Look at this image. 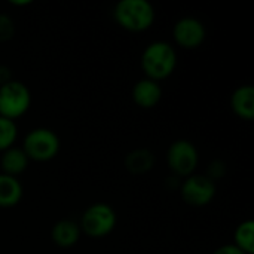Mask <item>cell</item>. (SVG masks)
Returning a JSON list of instances; mask_svg holds the SVG:
<instances>
[{"mask_svg": "<svg viewBox=\"0 0 254 254\" xmlns=\"http://www.w3.org/2000/svg\"><path fill=\"white\" fill-rule=\"evenodd\" d=\"M144 77L161 82L170 77L177 67V52L174 46L165 40L149 43L140 58Z\"/></svg>", "mask_w": 254, "mask_h": 254, "instance_id": "1", "label": "cell"}, {"mask_svg": "<svg viewBox=\"0 0 254 254\" xmlns=\"http://www.w3.org/2000/svg\"><path fill=\"white\" fill-rule=\"evenodd\" d=\"M113 18L121 28L143 33L153 25L156 12L147 0H121L115 4Z\"/></svg>", "mask_w": 254, "mask_h": 254, "instance_id": "2", "label": "cell"}, {"mask_svg": "<svg viewBox=\"0 0 254 254\" xmlns=\"http://www.w3.org/2000/svg\"><path fill=\"white\" fill-rule=\"evenodd\" d=\"M21 149L30 161L48 162L57 158L61 149V141L54 129L39 127L27 132L22 140Z\"/></svg>", "mask_w": 254, "mask_h": 254, "instance_id": "3", "label": "cell"}, {"mask_svg": "<svg viewBox=\"0 0 254 254\" xmlns=\"http://www.w3.org/2000/svg\"><path fill=\"white\" fill-rule=\"evenodd\" d=\"M116 223V211L106 202H95L82 213L79 226L82 234L86 237L92 240H101L115 231Z\"/></svg>", "mask_w": 254, "mask_h": 254, "instance_id": "4", "label": "cell"}, {"mask_svg": "<svg viewBox=\"0 0 254 254\" xmlns=\"http://www.w3.org/2000/svg\"><path fill=\"white\" fill-rule=\"evenodd\" d=\"M165 161L174 177L186 179L195 174L199 164V152L190 140L179 138L170 144Z\"/></svg>", "mask_w": 254, "mask_h": 254, "instance_id": "5", "label": "cell"}, {"mask_svg": "<svg viewBox=\"0 0 254 254\" xmlns=\"http://www.w3.org/2000/svg\"><path fill=\"white\" fill-rule=\"evenodd\" d=\"M31 106V92L21 80H12L0 86V116L18 121L22 118Z\"/></svg>", "mask_w": 254, "mask_h": 254, "instance_id": "6", "label": "cell"}, {"mask_svg": "<svg viewBox=\"0 0 254 254\" xmlns=\"http://www.w3.org/2000/svg\"><path fill=\"white\" fill-rule=\"evenodd\" d=\"M217 188L205 174H192L180 185V196L190 207H205L216 198Z\"/></svg>", "mask_w": 254, "mask_h": 254, "instance_id": "7", "label": "cell"}, {"mask_svg": "<svg viewBox=\"0 0 254 254\" xmlns=\"http://www.w3.org/2000/svg\"><path fill=\"white\" fill-rule=\"evenodd\" d=\"M174 42L183 49H196L199 48L207 37L205 25L201 19L195 16H183L173 27Z\"/></svg>", "mask_w": 254, "mask_h": 254, "instance_id": "8", "label": "cell"}, {"mask_svg": "<svg viewBox=\"0 0 254 254\" xmlns=\"http://www.w3.org/2000/svg\"><path fill=\"white\" fill-rule=\"evenodd\" d=\"M132 101L141 109H153L162 100V88L159 82L143 77L134 86L131 92Z\"/></svg>", "mask_w": 254, "mask_h": 254, "instance_id": "9", "label": "cell"}, {"mask_svg": "<svg viewBox=\"0 0 254 254\" xmlns=\"http://www.w3.org/2000/svg\"><path fill=\"white\" fill-rule=\"evenodd\" d=\"M82 231L77 222L71 219L58 220L51 229V240L60 249H70L79 243Z\"/></svg>", "mask_w": 254, "mask_h": 254, "instance_id": "10", "label": "cell"}, {"mask_svg": "<svg viewBox=\"0 0 254 254\" xmlns=\"http://www.w3.org/2000/svg\"><path fill=\"white\" fill-rule=\"evenodd\" d=\"M232 112L243 121L254 119V88L252 85L238 86L231 95Z\"/></svg>", "mask_w": 254, "mask_h": 254, "instance_id": "11", "label": "cell"}, {"mask_svg": "<svg viewBox=\"0 0 254 254\" xmlns=\"http://www.w3.org/2000/svg\"><path fill=\"white\" fill-rule=\"evenodd\" d=\"M28 164H30V159L27 158V155L24 153L21 147L12 146L10 149L0 153V173L1 174L18 179V176H21L28 168Z\"/></svg>", "mask_w": 254, "mask_h": 254, "instance_id": "12", "label": "cell"}, {"mask_svg": "<svg viewBox=\"0 0 254 254\" xmlns=\"http://www.w3.org/2000/svg\"><path fill=\"white\" fill-rule=\"evenodd\" d=\"M24 195V188L16 177L0 173V208L16 207Z\"/></svg>", "mask_w": 254, "mask_h": 254, "instance_id": "13", "label": "cell"}, {"mask_svg": "<svg viewBox=\"0 0 254 254\" xmlns=\"http://www.w3.org/2000/svg\"><path fill=\"white\" fill-rule=\"evenodd\" d=\"M155 162V155L149 149H134L124 159V165L131 174H146L153 170Z\"/></svg>", "mask_w": 254, "mask_h": 254, "instance_id": "14", "label": "cell"}, {"mask_svg": "<svg viewBox=\"0 0 254 254\" xmlns=\"http://www.w3.org/2000/svg\"><path fill=\"white\" fill-rule=\"evenodd\" d=\"M234 246L246 254H254V222H241L234 232Z\"/></svg>", "mask_w": 254, "mask_h": 254, "instance_id": "15", "label": "cell"}, {"mask_svg": "<svg viewBox=\"0 0 254 254\" xmlns=\"http://www.w3.org/2000/svg\"><path fill=\"white\" fill-rule=\"evenodd\" d=\"M16 138H18L16 122L0 116V153L15 146Z\"/></svg>", "mask_w": 254, "mask_h": 254, "instance_id": "16", "label": "cell"}, {"mask_svg": "<svg viewBox=\"0 0 254 254\" xmlns=\"http://www.w3.org/2000/svg\"><path fill=\"white\" fill-rule=\"evenodd\" d=\"M15 33H16L15 21L6 13H0V42L12 40Z\"/></svg>", "mask_w": 254, "mask_h": 254, "instance_id": "17", "label": "cell"}, {"mask_svg": "<svg viewBox=\"0 0 254 254\" xmlns=\"http://www.w3.org/2000/svg\"><path fill=\"white\" fill-rule=\"evenodd\" d=\"M226 174V164L220 159H214L210 165H208V170H207V177L210 180H213L214 183L217 180H220L223 176Z\"/></svg>", "mask_w": 254, "mask_h": 254, "instance_id": "18", "label": "cell"}, {"mask_svg": "<svg viewBox=\"0 0 254 254\" xmlns=\"http://www.w3.org/2000/svg\"><path fill=\"white\" fill-rule=\"evenodd\" d=\"M13 80V76H12V70L9 65H4V64H0V86L9 83Z\"/></svg>", "mask_w": 254, "mask_h": 254, "instance_id": "19", "label": "cell"}, {"mask_svg": "<svg viewBox=\"0 0 254 254\" xmlns=\"http://www.w3.org/2000/svg\"><path fill=\"white\" fill-rule=\"evenodd\" d=\"M213 254H246L244 252H241L238 247H235L234 244H225V246H220L217 247Z\"/></svg>", "mask_w": 254, "mask_h": 254, "instance_id": "20", "label": "cell"}, {"mask_svg": "<svg viewBox=\"0 0 254 254\" xmlns=\"http://www.w3.org/2000/svg\"><path fill=\"white\" fill-rule=\"evenodd\" d=\"M10 4H12V6H28V4H31V1H30V0H24V1H10Z\"/></svg>", "mask_w": 254, "mask_h": 254, "instance_id": "21", "label": "cell"}]
</instances>
